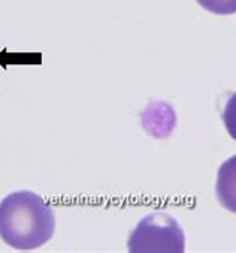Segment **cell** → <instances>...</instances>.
I'll return each instance as SVG.
<instances>
[{"label":"cell","mask_w":236,"mask_h":253,"mask_svg":"<svg viewBox=\"0 0 236 253\" xmlns=\"http://www.w3.org/2000/svg\"><path fill=\"white\" fill-rule=\"evenodd\" d=\"M196 2L215 15H232L236 14V0H196Z\"/></svg>","instance_id":"cell-4"},{"label":"cell","mask_w":236,"mask_h":253,"mask_svg":"<svg viewBox=\"0 0 236 253\" xmlns=\"http://www.w3.org/2000/svg\"><path fill=\"white\" fill-rule=\"evenodd\" d=\"M215 193L220 204L236 213V156H232L221 164L217 175Z\"/></svg>","instance_id":"cell-3"},{"label":"cell","mask_w":236,"mask_h":253,"mask_svg":"<svg viewBox=\"0 0 236 253\" xmlns=\"http://www.w3.org/2000/svg\"><path fill=\"white\" fill-rule=\"evenodd\" d=\"M223 123L229 135L236 141V91L229 97L227 104L223 110Z\"/></svg>","instance_id":"cell-5"},{"label":"cell","mask_w":236,"mask_h":253,"mask_svg":"<svg viewBox=\"0 0 236 253\" xmlns=\"http://www.w3.org/2000/svg\"><path fill=\"white\" fill-rule=\"evenodd\" d=\"M56 232L53 207L32 190H17L0 202V238L18 250H33Z\"/></svg>","instance_id":"cell-1"},{"label":"cell","mask_w":236,"mask_h":253,"mask_svg":"<svg viewBox=\"0 0 236 253\" xmlns=\"http://www.w3.org/2000/svg\"><path fill=\"white\" fill-rule=\"evenodd\" d=\"M130 252H172L185 250V235L176 219L168 213L157 211L139 220L129 237Z\"/></svg>","instance_id":"cell-2"}]
</instances>
